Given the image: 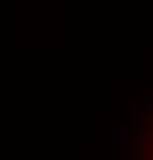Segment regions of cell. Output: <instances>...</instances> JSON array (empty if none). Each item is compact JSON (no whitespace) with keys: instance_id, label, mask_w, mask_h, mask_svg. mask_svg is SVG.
<instances>
[{"instance_id":"6da1fadb","label":"cell","mask_w":153,"mask_h":160,"mask_svg":"<svg viewBox=\"0 0 153 160\" xmlns=\"http://www.w3.org/2000/svg\"><path fill=\"white\" fill-rule=\"evenodd\" d=\"M150 158L153 160V137H151V155H150Z\"/></svg>"}]
</instances>
